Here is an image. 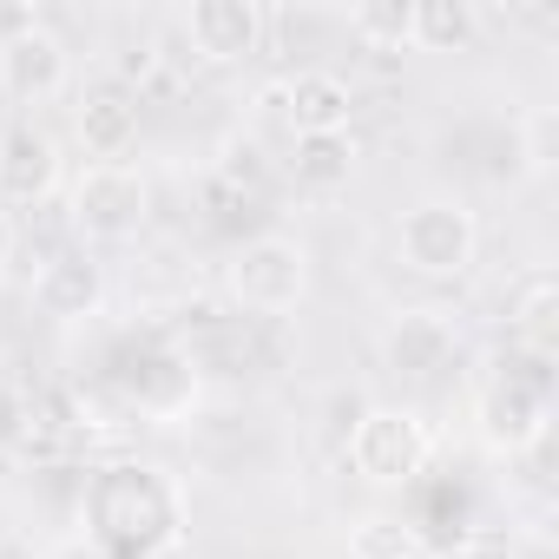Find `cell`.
Returning a JSON list of instances; mask_svg holds the SVG:
<instances>
[{
  "instance_id": "5b68a950",
  "label": "cell",
  "mask_w": 559,
  "mask_h": 559,
  "mask_svg": "<svg viewBox=\"0 0 559 559\" xmlns=\"http://www.w3.org/2000/svg\"><path fill=\"white\" fill-rule=\"evenodd\" d=\"M67 217L93 243H126L152 224V185L139 165H86L67 191Z\"/></svg>"
},
{
  "instance_id": "8992f818",
  "label": "cell",
  "mask_w": 559,
  "mask_h": 559,
  "mask_svg": "<svg viewBox=\"0 0 559 559\" xmlns=\"http://www.w3.org/2000/svg\"><path fill=\"white\" fill-rule=\"evenodd\" d=\"M546 421H552V395H546V376H493L480 395H474V428L493 454H526L546 441Z\"/></svg>"
},
{
  "instance_id": "3957f363",
  "label": "cell",
  "mask_w": 559,
  "mask_h": 559,
  "mask_svg": "<svg viewBox=\"0 0 559 559\" xmlns=\"http://www.w3.org/2000/svg\"><path fill=\"white\" fill-rule=\"evenodd\" d=\"M395 257L415 276H467L480 257V217L467 198H415L395 217Z\"/></svg>"
},
{
  "instance_id": "277c9868",
  "label": "cell",
  "mask_w": 559,
  "mask_h": 559,
  "mask_svg": "<svg viewBox=\"0 0 559 559\" xmlns=\"http://www.w3.org/2000/svg\"><path fill=\"white\" fill-rule=\"evenodd\" d=\"M310 297V250L290 230H263L230 257V304L250 317H290Z\"/></svg>"
},
{
  "instance_id": "7402d4cb",
  "label": "cell",
  "mask_w": 559,
  "mask_h": 559,
  "mask_svg": "<svg viewBox=\"0 0 559 559\" xmlns=\"http://www.w3.org/2000/svg\"><path fill=\"white\" fill-rule=\"evenodd\" d=\"M14 250H21V224L0 211V276H8V263H14Z\"/></svg>"
},
{
  "instance_id": "9a60e30c",
  "label": "cell",
  "mask_w": 559,
  "mask_h": 559,
  "mask_svg": "<svg viewBox=\"0 0 559 559\" xmlns=\"http://www.w3.org/2000/svg\"><path fill=\"white\" fill-rule=\"evenodd\" d=\"M487 14L474 0H408V47L421 53H467L480 40Z\"/></svg>"
},
{
  "instance_id": "ffe728a7",
  "label": "cell",
  "mask_w": 559,
  "mask_h": 559,
  "mask_svg": "<svg viewBox=\"0 0 559 559\" xmlns=\"http://www.w3.org/2000/svg\"><path fill=\"white\" fill-rule=\"evenodd\" d=\"M520 158H526V171H546V165H552V112H533V119H526Z\"/></svg>"
},
{
  "instance_id": "30bf717a",
  "label": "cell",
  "mask_w": 559,
  "mask_h": 559,
  "mask_svg": "<svg viewBox=\"0 0 559 559\" xmlns=\"http://www.w3.org/2000/svg\"><path fill=\"white\" fill-rule=\"evenodd\" d=\"M382 356H389V369L395 376H441V369H454V356H461V323L448 317V310H402L389 330H382Z\"/></svg>"
},
{
  "instance_id": "2e32d148",
  "label": "cell",
  "mask_w": 559,
  "mask_h": 559,
  "mask_svg": "<svg viewBox=\"0 0 559 559\" xmlns=\"http://www.w3.org/2000/svg\"><path fill=\"white\" fill-rule=\"evenodd\" d=\"M290 178L304 191H343L356 178V132H304L290 145Z\"/></svg>"
},
{
  "instance_id": "603a6c76",
  "label": "cell",
  "mask_w": 559,
  "mask_h": 559,
  "mask_svg": "<svg viewBox=\"0 0 559 559\" xmlns=\"http://www.w3.org/2000/svg\"><path fill=\"white\" fill-rule=\"evenodd\" d=\"M0 559H40V546L27 533H0Z\"/></svg>"
},
{
  "instance_id": "ac0fdd59",
  "label": "cell",
  "mask_w": 559,
  "mask_h": 559,
  "mask_svg": "<svg viewBox=\"0 0 559 559\" xmlns=\"http://www.w3.org/2000/svg\"><path fill=\"white\" fill-rule=\"evenodd\" d=\"M349 34L369 47H408V0H356L349 8Z\"/></svg>"
},
{
  "instance_id": "ba28073f",
  "label": "cell",
  "mask_w": 559,
  "mask_h": 559,
  "mask_svg": "<svg viewBox=\"0 0 559 559\" xmlns=\"http://www.w3.org/2000/svg\"><path fill=\"white\" fill-rule=\"evenodd\" d=\"M67 178V158H60V139L34 119L0 132V211L8 204H47Z\"/></svg>"
},
{
  "instance_id": "52a82bcc",
  "label": "cell",
  "mask_w": 559,
  "mask_h": 559,
  "mask_svg": "<svg viewBox=\"0 0 559 559\" xmlns=\"http://www.w3.org/2000/svg\"><path fill=\"white\" fill-rule=\"evenodd\" d=\"M67 86H73V53L47 21H27L21 34L0 40V93L8 99L40 106V99H60Z\"/></svg>"
},
{
  "instance_id": "44dd1931",
  "label": "cell",
  "mask_w": 559,
  "mask_h": 559,
  "mask_svg": "<svg viewBox=\"0 0 559 559\" xmlns=\"http://www.w3.org/2000/svg\"><path fill=\"white\" fill-rule=\"evenodd\" d=\"M454 559H507V533H500V526H474Z\"/></svg>"
},
{
  "instance_id": "7a4b0ae2",
  "label": "cell",
  "mask_w": 559,
  "mask_h": 559,
  "mask_svg": "<svg viewBox=\"0 0 559 559\" xmlns=\"http://www.w3.org/2000/svg\"><path fill=\"white\" fill-rule=\"evenodd\" d=\"M343 454H349L356 480H369V487H408V480H421L428 461H435V428H428V415L408 408V402H369L362 421L349 428Z\"/></svg>"
},
{
  "instance_id": "8fae6325",
  "label": "cell",
  "mask_w": 559,
  "mask_h": 559,
  "mask_svg": "<svg viewBox=\"0 0 559 559\" xmlns=\"http://www.w3.org/2000/svg\"><path fill=\"white\" fill-rule=\"evenodd\" d=\"M185 40L211 67H237L263 47V8L257 0H198L185 14Z\"/></svg>"
},
{
  "instance_id": "7c38bea8",
  "label": "cell",
  "mask_w": 559,
  "mask_h": 559,
  "mask_svg": "<svg viewBox=\"0 0 559 559\" xmlns=\"http://www.w3.org/2000/svg\"><path fill=\"white\" fill-rule=\"evenodd\" d=\"M73 132L93 152V165H126V152L139 145V93H126L119 80L86 86L73 106Z\"/></svg>"
},
{
  "instance_id": "4fadbf2b",
  "label": "cell",
  "mask_w": 559,
  "mask_h": 559,
  "mask_svg": "<svg viewBox=\"0 0 559 559\" xmlns=\"http://www.w3.org/2000/svg\"><path fill=\"white\" fill-rule=\"evenodd\" d=\"M276 106H284V126L304 139V132H349L356 119V86L336 73V67H304L276 86Z\"/></svg>"
},
{
  "instance_id": "6da1fadb",
  "label": "cell",
  "mask_w": 559,
  "mask_h": 559,
  "mask_svg": "<svg viewBox=\"0 0 559 559\" xmlns=\"http://www.w3.org/2000/svg\"><path fill=\"white\" fill-rule=\"evenodd\" d=\"M86 520L106 546L152 552L178 539V493L158 467H106L86 487Z\"/></svg>"
},
{
  "instance_id": "5bb4252c",
  "label": "cell",
  "mask_w": 559,
  "mask_h": 559,
  "mask_svg": "<svg viewBox=\"0 0 559 559\" xmlns=\"http://www.w3.org/2000/svg\"><path fill=\"white\" fill-rule=\"evenodd\" d=\"M507 336L533 362L552 356V343H559V276L552 270H526L520 284L507 290Z\"/></svg>"
},
{
  "instance_id": "9c48e42d",
  "label": "cell",
  "mask_w": 559,
  "mask_h": 559,
  "mask_svg": "<svg viewBox=\"0 0 559 559\" xmlns=\"http://www.w3.org/2000/svg\"><path fill=\"white\" fill-rule=\"evenodd\" d=\"M27 297H34V310L53 317V323H86V317L106 310V270H99L93 250H73V243H67V250L40 257Z\"/></svg>"
},
{
  "instance_id": "d6986e66",
  "label": "cell",
  "mask_w": 559,
  "mask_h": 559,
  "mask_svg": "<svg viewBox=\"0 0 559 559\" xmlns=\"http://www.w3.org/2000/svg\"><path fill=\"white\" fill-rule=\"evenodd\" d=\"M34 435V402L14 376H0V448H21Z\"/></svg>"
},
{
  "instance_id": "e0dca14e",
  "label": "cell",
  "mask_w": 559,
  "mask_h": 559,
  "mask_svg": "<svg viewBox=\"0 0 559 559\" xmlns=\"http://www.w3.org/2000/svg\"><path fill=\"white\" fill-rule=\"evenodd\" d=\"M349 559H435V552H428L421 526L376 513V520H356L349 526Z\"/></svg>"
}]
</instances>
